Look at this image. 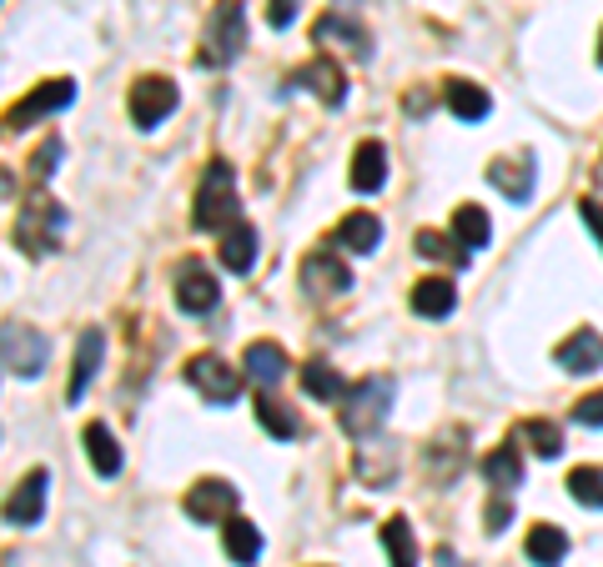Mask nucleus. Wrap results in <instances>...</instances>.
I'll use <instances>...</instances> for the list:
<instances>
[{
    "instance_id": "obj_27",
    "label": "nucleus",
    "mask_w": 603,
    "mask_h": 567,
    "mask_svg": "<svg viewBox=\"0 0 603 567\" xmlns=\"http://www.w3.org/2000/svg\"><path fill=\"white\" fill-rule=\"evenodd\" d=\"M86 458L101 477H116L121 472V448H116V437H111V427H101V422L86 427Z\"/></svg>"
},
{
    "instance_id": "obj_23",
    "label": "nucleus",
    "mask_w": 603,
    "mask_h": 567,
    "mask_svg": "<svg viewBox=\"0 0 603 567\" xmlns=\"http://www.w3.org/2000/svg\"><path fill=\"white\" fill-rule=\"evenodd\" d=\"M488 181L503 191L508 201H528L533 197V161H498V166H488Z\"/></svg>"
},
{
    "instance_id": "obj_20",
    "label": "nucleus",
    "mask_w": 603,
    "mask_h": 567,
    "mask_svg": "<svg viewBox=\"0 0 603 567\" xmlns=\"http://www.w3.org/2000/svg\"><path fill=\"white\" fill-rule=\"evenodd\" d=\"M252 262H257V227L231 221V227L221 231V266H227V272H252Z\"/></svg>"
},
{
    "instance_id": "obj_21",
    "label": "nucleus",
    "mask_w": 603,
    "mask_h": 567,
    "mask_svg": "<svg viewBox=\"0 0 603 567\" xmlns=\"http://www.w3.org/2000/svg\"><path fill=\"white\" fill-rule=\"evenodd\" d=\"M337 241H342L347 251H362V256H367V251L383 246V221H377L373 211H352V217H342Z\"/></svg>"
},
{
    "instance_id": "obj_14",
    "label": "nucleus",
    "mask_w": 603,
    "mask_h": 567,
    "mask_svg": "<svg viewBox=\"0 0 603 567\" xmlns=\"http://www.w3.org/2000/svg\"><path fill=\"white\" fill-rule=\"evenodd\" d=\"M312 41H318V45H342V51H352L357 61H367V55H373L367 31H362L357 21H342V15H322V21L312 25Z\"/></svg>"
},
{
    "instance_id": "obj_16",
    "label": "nucleus",
    "mask_w": 603,
    "mask_h": 567,
    "mask_svg": "<svg viewBox=\"0 0 603 567\" xmlns=\"http://www.w3.org/2000/svg\"><path fill=\"white\" fill-rule=\"evenodd\" d=\"M383 181H387V151H383V141H362L357 151H352V191H383Z\"/></svg>"
},
{
    "instance_id": "obj_31",
    "label": "nucleus",
    "mask_w": 603,
    "mask_h": 567,
    "mask_svg": "<svg viewBox=\"0 0 603 567\" xmlns=\"http://www.w3.org/2000/svg\"><path fill=\"white\" fill-rule=\"evenodd\" d=\"M302 387H308V397H318V402H342V377L328 361H308V367H302Z\"/></svg>"
},
{
    "instance_id": "obj_4",
    "label": "nucleus",
    "mask_w": 603,
    "mask_h": 567,
    "mask_svg": "<svg viewBox=\"0 0 603 567\" xmlns=\"http://www.w3.org/2000/svg\"><path fill=\"white\" fill-rule=\"evenodd\" d=\"M201 45H207V51H201L207 66H231L241 55V45H247V6H241V0H221L207 21V41Z\"/></svg>"
},
{
    "instance_id": "obj_5",
    "label": "nucleus",
    "mask_w": 603,
    "mask_h": 567,
    "mask_svg": "<svg viewBox=\"0 0 603 567\" xmlns=\"http://www.w3.org/2000/svg\"><path fill=\"white\" fill-rule=\"evenodd\" d=\"M0 361H6L15 377H41L45 361H51V342L35 327H25V322H6V327H0Z\"/></svg>"
},
{
    "instance_id": "obj_30",
    "label": "nucleus",
    "mask_w": 603,
    "mask_h": 567,
    "mask_svg": "<svg viewBox=\"0 0 603 567\" xmlns=\"http://www.w3.org/2000/svg\"><path fill=\"white\" fill-rule=\"evenodd\" d=\"M383 547L393 557V567H417V547H413V527L407 517H387L383 523Z\"/></svg>"
},
{
    "instance_id": "obj_12",
    "label": "nucleus",
    "mask_w": 603,
    "mask_h": 567,
    "mask_svg": "<svg viewBox=\"0 0 603 567\" xmlns=\"http://www.w3.org/2000/svg\"><path fill=\"white\" fill-rule=\"evenodd\" d=\"M302 286H308L312 296H342L352 286V272L332 251H312L308 262H302Z\"/></svg>"
},
{
    "instance_id": "obj_13",
    "label": "nucleus",
    "mask_w": 603,
    "mask_h": 567,
    "mask_svg": "<svg viewBox=\"0 0 603 567\" xmlns=\"http://www.w3.org/2000/svg\"><path fill=\"white\" fill-rule=\"evenodd\" d=\"M292 86H308L322 106H342V96H347V76H342V66H337V61H328V55L297 71Z\"/></svg>"
},
{
    "instance_id": "obj_6",
    "label": "nucleus",
    "mask_w": 603,
    "mask_h": 567,
    "mask_svg": "<svg viewBox=\"0 0 603 567\" xmlns=\"http://www.w3.org/2000/svg\"><path fill=\"white\" fill-rule=\"evenodd\" d=\"M71 101H76V86H71V81H41V86H35L31 96L21 101V106L6 111L0 132H25V126H35V120L55 116V111H66Z\"/></svg>"
},
{
    "instance_id": "obj_18",
    "label": "nucleus",
    "mask_w": 603,
    "mask_h": 567,
    "mask_svg": "<svg viewBox=\"0 0 603 567\" xmlns=\"http://www.w3.org/2000/svg\"><path fill=\"white\" fill-rule=\"evenodd\" d=\"M221 543H227V557L237 567H252L262 557V527L247 523V517H227L221 523Z\"/></svg>"
},
{
    "instance_id": "obj_41",
    "label": "nucleus",
    "mask_w": 603,
    "mask_h": 567,
    "mask_svg": "<svg viewBox=\"0 0 603 567\" xmlns=\"http://www.w3.org/2000/svg\"><path fill=\"white\" fill-rule=\"evenodd\" d=\"M438 567H458V563H453V553H443V557H438Z\"/></svg>"
},
{
    "instance_id": "obj_25",
    "label": "nucleus",
    "mask_w": 603,
    "mask_h": 567,
    "mask_svg": "<svg viewBox=\"0 0 603 567\" xmlns=\"http://www.w3.org/2000/svg\"><path fill=\"white\" fill-rule=\"evenodd\" d=\"M528 557H533L538 567H559L563 557H569V537H563V527L538 523L533 533H528Z\"/></svg>"
},
{
    "instance_id": "obj_26",
    "label": "nucleus",
    "mask_w": 603,
    "mask_h": 567,
    "mask_svg": "<svg viewBox=\"0 0 603 567\" xmlns=\"http://www.w3.org/2000/svg\"><path fill=\"white\" fill-rule=\"evenodd\" d=\"M482 477H488V487L498 492H513L518 482H523V458H518V448H498L482 458Z\"/></svg>"
},
{
    "instance_id": "obj_8",
    "label": "nucleus",
    "mask_w": 603,
    "mask_h": 567,
    "mask_svg": "<svg viewBox=\"0 0 603 567\" xmlns=\"http://www.w3.org/2000/svg\"><path fill=\"white\" fill-rule=\"evenodd\" d=\"M176 101H181V91H176L166 76H142L132 86V120L142 126V132H152V126H162V120L176 111Z\"/></svg>"
},
{
    "instance_id": "obj_34",
    "label": "nucleus",
    "mask_w": 603,
    "mask_h": 567,
    "mask_svg": "<svg viewBox=\"0 0 603 567\" xmlns=\"http://www.w3.org/2000/svg\"><path fill=\"white\" fill-rule=\"evenodd\" d=\"M569 492H573V502H583V507H603V468H579L569 477Z\"/></svg>"
},
{
    "instance_id": "obj_35",
    "label": "nucleus",
    "mask_w": 603,
    "mask_h": 567,
    "mask_svg": "<svg viewBox=\"0 0 603 567\" xmlns=\"http://www.w3.org/2000/svg\"><path fill=\"white\" fill-rule=\"evenodd\" d=\"M61 156H66L61 136H45V141L35 146V156H31V176H35V181H51L55 166H61Z\"/></svg>"
},
{
    "instance_id": "obj_10",
    "label": "nucleus",
    "mask_w": 603,
    "mask_h": 567,
    "mask_svg": "<svg viewBox=\"0 0 603 567\" xmlns=\"http://www.w3.org/2000/svg\"><path fill=\"white\" fill-rule=\"evenodd\" d=\"M217 302H221V286L201 262H187L176 272V306L181 312H211Z\"/></svg>"
},
{
    "instance_id": "obj_1",
    "label": "nucleus",
    "mask_w": 603,
    "mask_h": 567,
    "mask_svg": "<svg viewBox=\"0 0 603 567\" xmlns=\"http://www.w3.org/2000/svg\"><path fill=\"white\" fill-rule=\"evenodd\" d=\"M387 407H393V382H387V377H367V382H357V387L342 392L337 417H342V427H347L352 437H367V432H377V427L387 422Z\"/></svg>"
},
{
    "instance_id": "obj_42",
    "label": "nucleus",
    "mask_w": 603,
    "mask_h": 567,
    "mask_svg": "<svg viewBox=\"0 0 603 567\" xmlns=\"http://www.w3.org/2000/svg\"><path fill=\"white\" fill-rule=\"evenodd\" d=\"M599 66H603V35H599Z\"/></svg>"
},
{
    "instance_id": "obj_7",
    "label": "nucleus",
    "mask_w": 603,
    "mask_h": 567,
    "mask_svg": "<svg viewBox=\"0 0 603 567\" xmlns=\"http://www.w3.org/2000/svg\"><path fill=\"white\" fill-rule=\"evenodd\" d=\"M187 382L197 387L207 402L227 407V402H237V392H241V371L227 367L221 357H211V351H201V357L187 361Z\"/></svg>"
},
{
    "instance_id": "obj_28",
    "label": "nucleus",
    "mask_w": 603,
    "mask_h": 567,
    "mask_svg": "<svg viewBox=\"0 0 603 567\" xmlns=\"http://www.w3.org/2000/svg\"><path fill=\"white\" fill-rule=\"evenodd\" d=\"M453 237H458V246H488V237H493V221H488V211H482V207L462 201L458 217H453Z\"/></svg>"
},
{
    "instance_id": "obj_22",
    "label": "nucleus",
    "mask_w": 603,
    "mask_h": 567,
    "mask_svg": "<svg viewBox=\"0 0 603 567\" xmlns=\"http://www.w3.org/2000/svg\"><path fill=\"white\" fill-rule=\"evenodd\" d=\"M453 306H458V286L443 282V276H428V282L413 286V312L417 317H448Z\"/></svg>"
},
{
    "instance_id": "obj_32",
    "label": "nucleus",
    "mask_w": 603,
    "mask_h": 567,
    "mask_svg": "<svg viewBox=\"0 0 603 567\" xmlns=\"http://www.w3.org/2000/svg\"><path fill=\"white\" fill-rule=\"evenodd\" d=\"M523 437H528V448L538 452V458H559L563 452V432H559V422H543V417H528L523 422Z\"/></svg>"
},
{
    "instance_id": "obj_17",
    "label": "nucleus",
    "mask_w": 603,
    "mask_h": 567,
    "mask_svg": "<svg viewBox=\"0 0 603 567\" xmlns=\"http://www.w3.org/2000/svg\"><path fill=\"white\" fill-rule=\"evenodd\" d=\"M553 361H559L563 371H599L603 367V337L599 332H589V327L573 332V337L553 351Z\"/></svg>"
},
{
    "instance_id": "obj_15",
    "label": "nucleus",
    "mask_w": 603,
    "mask_h": 567,
    "mask_svg": "<svg viewBox=\"0 0 603 567\" xmlns=\"http://www.w3.org/2000/svg\"><path fill=\"white\" fill-rule=\"evenodd\" d=\"M241 371H247L257 387H277L287 377V351L277 347V342H252L247 357H241Z\"/></svg>"
},
{
    "instance_id": "obj_29",
    "label": "nucleus",
    "mask_w": 603,
    "mask_h": 567,
    "mask_svg": "<svg viewBox=\"0 0 603 567\" xmlns=\"http://www.w3.org/2000/svg\"><path fill=\"white\" fill-rule=\"evenodd\" d=\"M257 422H262L277 442H292V437L302 432V417H297L292 407H282L277 397H257Z\"/></svg>"
},
{
    "instance_id": "obj_37",
    "label": "nucleus",
    "mask_w": 603,
    "mask_h": 567,
    "mask_svg": "<svg viewBox=\"0 0 603 567\" xmlns=\"http://www.w3.org/2000/svg\"><path fill=\"white\" fill-rule=\"evenodd\" d=\"M297 11H302V0H267V21H272L277 31H287V25L297 21Z\"/></svg>"
},
{
    "instance_id": "obj_36",
    "label": "nucleus",
    "mask_w": 603,
    "mask_h": 567,
    "mask_svg": "<svg viewBox=\"0 0 603 567\" xmlns=\"http://www.w3.org/2000/svg\"><path fill=\"white\" fill-rule=\"evenodd\" d=\"M573 422H579V427H603V392L583 397V402L573 407Z\"/></svg>"
},
{
    "instance_id": "obj_9",
    "label": "nucleus",
    "mask_w": 603,
    "mask_h": 567,
    "mask_svg": "<svg viewBox=\"0 0 603 567\" xmlns=\"http://www.w3.org/2000/svg\"><path fill=\"white\" fill-rule=\"evenodd\" d=\"M237 487L231 482H221V477H201L197 487L187 492V517L191 523H221V517H231L237 513Z\"/></svg>"
},
{
    "instance_id": "obj_11",
    "label": "nucleus",
    "mask_w": 603,
    "mask_h": 567,
    "mask_svg": "<svg viewBox=\"0 0 603 567\" xmlns=\"http://www.w3.org/2000/svg\"><path fill=\"white\" fill-rule=\"evenodd\" d=\"M45 492H51V477H45L41 468L31 472V477L21 482V487L6 497V523L11 527H31V523H41L45 517Z\"/></svg>"
},
{
    "instance_id": "obj_39",
    "label": "nucleus",
    "mask_w": 603,
    "mask_h": 567,
    "mask_svg": "<svg viewBox=\"0 0 603 567\" xmlns=\"http://www.w3.org/2000/svg\"><path fill=\"white\" fill-rule=\"evenodd\" d=\"M579 217H583V227H589L593 237H599V246H603V201H583Z\"/></svg>"
},
{
    "instance_id": "obj_2",
    "label": "nucleus",
    "mask_w": 603,
    "mask_h": 567,
    "mask_svg": "<svg viewBox=\"0 0 603 567\" xmlns=\"http://www.w3.org/2000/svg\"><path fill=\"white\" fill-rule=\"evenodd\" d=\"M61 231H66L61 201L35 197V201H25L21 217H15V246L31 251V256H51V251L61 246Z\"/></svg>"
},
{
    "instance_id": "obj_24",
    "label": "nucleus",
    "mask_w": 603,
    "mask_h": 567,
    "mask_svg": "<svg viewBox=\"0 0 603 567\" xmlns=\"http://www.w3.org/2000/svg\"><path fill=\"white\" fill-rule=\"evenodd\" d=\"M443 96H448V111H453L458 120H482L488 111H493L488 91L472 86V81H448V86H443Z\"/></svg>"
},
{
    "instance_id": "obj_38",
    "label": "nucleus",
    "mask_w": 603,
    "mask_h": 567,
    "mask_svg": "<svg viewBox=\"0 0 603 567\" xmlns=\"http://www.w3.org/2000/svg\"><path fill=\"white\" fill-rule=\"evenodd\" d=\"M508 517H513V502H508L503 492H498V497L488 502V533H503V527H508Z\"/></svg>"
},
{
    "instance_id": "obj_33",
    "label": "nucleus",
    "mask_w": 603,
    "mask_h": 567,
    "mask_svg": "<svg viewBox=\"0 0 603 567\" xmlns=\"http://www.w3.org/2000/svg\"><path fill=\"white\" fill-rule=\"evenodd\" d=\"M417 256H428V262H448V266H468V251L453 246L443 231H417Z\"/></svg>"
},
{
    "instance_id": "obj_19",
    "label": "nucleus",
    "mask_w": 603,
    "mask_h": 567,
    "mask_svg": "<svg viewBox=\"0 0 603 567\" xmlns=\"http://www.w3.org/2000/svg\"><path fill=\"white\" fill-rule=\"evenodd\" d=\"M101 351H106V337H101V327H86L76 342V371H71V402H81L91 387V377L101 371Z\"/></svg>"
},
{
    "instance_id": "obj_3",
    "label": "nucleus",
    "mask_w": 603,
    "mask_h": 567,
    "mask_svg": "<svg viewBox=\"0 0 603 567\" xmlns=\"http://www.w3.org/2000/svg\"><path fill=\"white\" fill-rule=\"evenodd\" d=\"M237 221V176L227 161H211L197 186V227L201 231H227Z\"/></svg>"
},
{
    "instance_id": "obj_40",
    "label": "nucleus",
    "mask_w": 603,
    "mask_h": 567,
    "mask_svg": "<svg viewBox=\"0 0 603 567\" xmlns=\"http://www.w3.org/2000/svg\"><path fill=\"white\" fill-rule=\"evenodd\" d=\"M428 106H433V96H428V91H413V96H407V111H413V116H417V111L428 116Z\"/></svg>"
}]
</instances>
